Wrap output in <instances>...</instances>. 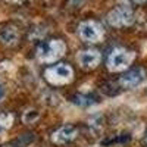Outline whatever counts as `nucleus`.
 Instances as JSON below:
<instances>
[{
    "instance_id": "obj_2",
    "label": "nucleus",
    "mask_w": 147,
    "mask_h": 147,
    "mask_svg": "<svg viewBox=\"0 0 147 147\" xmlns=\"http://www.w3.org/2000/svg\"><path fill=\"white\" fill-rule=\"evenodd\" d=\"M44 80L55 87H60V85H66L74 80V71L68 63H56L47 66L43 72Z\"/></svg>"
},
{
    "instance_id": "obj_8",
    "label": "nucleus",
    "mask_w": 147,
    "mask_h": 147,
    "mask_svg": "<svg viewBox=\"0 0 147 147\" xmlns=\"http://www.w3.org/2000/svg\"><path fill=\"white\" fill-rule=\"evenodd\" d=\"M77 60L82 69H94L102 60V53L94 49H87L78 53Z\"/></svg>"
},
{
    "instance_id": "obj_15",
    "label": "nucleus",
    "mask_w": 147,
    "mask_h": 147,
    "mask_svg": "<svg viewBox=\"0 0 147 147\" xmlns=\"http://www.w3.org/2000/svg\"><path fill=\"white\" fill-rule=\"evenodd\" d=\"M6 2H10V3H18V2H21V0H6Z\"/></svg>"
},
{
    "instance_id": "obj_14",
    "label": "nucleus",
    "mask_w": 147,
    "mask_h": 147,
    "mask_svg": "<svg viewBox=\"0 0 147 147\" xmlns=\"http://www.w3.org/2000/svg\"><path fill=\"white\" fill-rule=\"evenodd\" d=\"M143 144H144V146H147V134H146L144 138H143Z\"/></svg>"
},
{
    "instance_id": "obj_13",
    "label": "nucleus",
    "mask_w": 147,
    "mask_h": 147,
    "mask_svg": "<svg viewBox=\"0 0 147 147\" xmlns=\"http://www.w3.org/2000/svg\"><path fill=\"white\" fill-rule=\"evenodd\" d=\"M132 2H136V3H146L147 0H132Z\"/></svg>"
},
{
    "instance_id": "obj_6",
    "label": "nucleus",
    "mask_w": 147,
    "mask_h": 147,
    "mask_svg": "<svg viewBox=\"0 0 147 147\" xmlns=\"http://www.w3.org/2000/svg\"><path fill=\"white\" fill-rule=\"evenodd\" d=\"M78 34L85 43H99L103 35V27L96 21H85L78 27Z\"/></svg>"
},
{
    "instance_id": "obj_1",
    "label": "nucleus",
    "mask_w": 147,
    "mask_h": 147,
    "mask_svg": "<svg viewBox=\"0 0 147 147\" xmlns=\"http://www.w3.org/2000/svg\"><path fill=\"white\" fill-rule=\"evenodd\" d=\"M65 53H66L65 41L59 40V38H53V40H44L37 46L35 57L38 62L50 65L56 62V60H59Z\"/></svg>"
},
{
    "instance_id": "obj_12",
    "label": "nucleus",
    "mask_w": 147,
    "mask_h": 147,
    "mask_svg": "<svg viewBox=\"0 0 147 147\" xmlns=\"http://www.w3.org/2000/svg\"><path fill=\"white\" fill-rule=\"evenodd\" d=\"M129 140V136H124V137H115V138H107V140H103L102 144L103 146H110V144H115V143H125Z\"/></svg>"
},
{
    "instance_id": "obj_5",
    "label": "nucleus",
    "mask_w": 147,
    "mask_h": 147,
    "mask_svg": "<svg viewBox=\"0 0 147 147\" xmlns=\"http://www.w3.org/2000/svg\"><path fill=\"white\" fill-rule=\"evenodd\" d=\"M147 78V68L144 66H136V68H131L127 72H124L118 80V84L121 88H134L140 85L144 80Z\"/></svg>"
},
{
    "instance_id": "obj_9",
    "label": "nucleus",
    "mask_w": 147,
    "mask_h": 147,
    "mask_svg": "<svg viewBox=\"0 0 147 147\" xmlns=\"http://www.w3.org/2000/svg\"><path fill=\"white\" fill-rule=\"evenodd\" d=\"M19 41V32L13 25L0 27V44L6 47H12Z\"/></svg>"
},
{
    "instance_id": "obj_11",
    "label": "nucleus",
    "mask_w": 147,
    "mask_h": 147,
    "mask_svg": "<svg viewBox=\"0 0 147 147\" xmlns=\"http://www.w3.org/2000/svg\"><path fill=\"white\" fill-rule=\"evenodd\" d=\"M13 124V115L12 113H0V134L9 129Z\"/></svg>"
},
{
    "instance_id": "obj_10",
    "label": "nucleus",
    "mask_w": 147,
    "mask_h": 147,
    "mask_svg": "<svg viewBox=\"0 0 147 147\" xmlns=\"http://www.w3.org/2000/svg\"><path fill=\"white\" fill-rule=\"evenodd\" d=\"M71 102L75 103L78 106H91L94 103H97L99 100H97L96 96H91V94H74L71 97Z\"/></svg>"
},
{
    "instance_id": "obj_7",
    "label": "nucleus",
    "mask_w": 147,
    "mask_h": 147,
    "mask_svg": "<svg viewBox=\"0 0 147 147\" xmlns=\"http://www.w3.org/2000/svg\"><path fill=\"white\" fill-rule=\"evenodd\" d=\"M80 134V128L75 125H63L57 128L53 134H52V143L56 146H63V144H69L74 140H77Z\"/></svg>"
},
{
    "instance_id": "obj_4",
    "label": "nucleus",
    "mask_w": 147,
    "mask_h": 147,
    "mask_svg": "<svg viewBox=\"0 0 147 147\" xmlns=\"http://www.w3.org/2000/svg\"><path fill=\"white\" fill-rule=\"evenodd\" d=\"M107 22H109V25H112L115 28L129 27L134 22V12L129 6L119 5L107 13Z\"/></svg>"
},
{
    "instance_id": "obj_16",
    "label": "nucleus",
    "mask_w": 147,
    "mask_h": 147,
    "mask_svg": "<svg viewBox=\"0 0 147 147\" xmlns=\"http://www.w3.org/2000/svg\"><path fill=\"white\" fill-rule=\"evenodd\" d=\"M3 97V90H2V87H0V99Z\"/></svg>"
},
{
    "instance_id": "obj_3",
    "label": "nucleus",
    "mask_w": 147,
    "mask_h": 147,
    "mask_svg": "<svg viewBox=\"0 0 147 147\" xmlns=\"http://www.w3.org/2000/svg\"><path fill=\"white\" fill-rule=\"evenodd\" d=\"M134 55L132 52L127 50L124 47H115L112 52L109 53L107 56V69L112 71V72H121L124 71L125 68H128L134 59Z\"/></svg>"
}]
</instances>
